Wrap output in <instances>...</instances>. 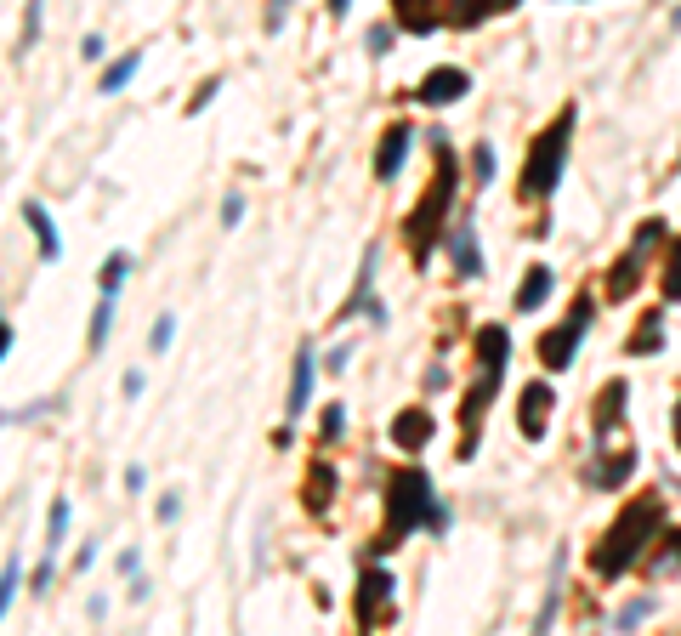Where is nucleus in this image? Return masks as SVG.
<instances>
[{"label": "nucleus", "instance_id": "nucleus-42", "mask_svg": "<svg viewBox=\"0 0 681 636\" xmlns=\"http://www.w3.org/2000/svg\"><path fill=\"white\" fill-rule=\"evenodd\" d=\"M670 432H676V449H681V404H676V421H670Z\"/></svg>", "mask_w": 681, "mask_h": 636}, {"label": "nucleus", "instance_id": "nucleus-40", "mask_svg": "<svg viewBox=\"0 0 681 636\" xmlns=\"http://www.w3.org/2000/svg\"><path fill=\"white\" fill-rule=\"evenodd\" d=\"M12 353V324H6V318H0V358Z\"/></svg>", "mask_w": 681, "mask_h": 636}, {"label": "nucleus", "instance_id": "nucleus-4", "mask_svg": "<svg viewBox=\"0 0 681 636\" xmlns=\"http://www.w3.org/2000/svg\"><path fill=\"white\" fill-rule=\"evenodd\" d=\"M568 142H574V103L557 108V120L534 137V148H528V159H523V177H517V199L540 205V199L557 194L562 165H568Z\"/></svg>", "mask_w": 681, "mask_h": 636}, {"label": "nucleus", "instance_id": "nucleus-16", "mask_svg": "<svg viewBox=\"0 0 681 636\" xmlns=\"http://www.w3.org/2000/svg\"><path fill=\"white\" fill-rule=\"evenodd\" d=\"M506 358H511V336L500 324H483L477 330V364H483V375H506Z\"/></svg>", "mask_w": 681, "mask_h": 636}, {"label": "nucleus", "instance_id": "nucleus-30", "mask_svg": "<svg viewBox=\"0 0 681 636\" xmlns=\"http://www.w3.org/2000/svg\"><path fill=\"white\" fill-rule=\"evenodd\" d=\"M18 580H23V563L12 557V563L0 568V619H6V608H12V597H18Z\"/></svg>", "mask_w": 681, "mask_h": 636}, {"label": "nucleus", "instance_id": "nucleus-14", "mask_svg": "<svg viewBox=\"0 0 681 636\" xmlns=\"http://www.w3.org/2000/svg\"><path fill=\"white\" fill-rule=\"evenodd\" d=\"M449 256H454V273H460V279H483V245H477L472 222H460V228L449 233Z\"/></svg>", "mask_w": 681, "mask_h": 636}, {"label": "nucleus", "instance_id": "nucleus-31", "mask_svg": "<svg viewBox=\"0 0 681 636\" xmlns=\"http://www.w3.org/2000/svg\"><path fill=\"white\" fill-rule=\"evenodd\" d=\"M369 57H381V52H392V40H398V23H375V29H369Z\"/></svg>", "mask_w": 681, "mask_h": 636}, {"label": "nucleus", "instance_id": "nucleus-41", "mask_svg": "<svg viewBox=\"0 0 681 636\" xmlns=\"http://www.w3.org/2000/svg\"><path fill=\"white\" fill-rule=\"evenodd\" d=\"M324 6H330V18H347L352 12V0H324Z\"/></svg>", "mask_w": 681, "mask_h": 636}, {"label": "nucleus", "instance_id": "nucleus-36", "mask_svg": "<svg viewBox=\"0 0 681 636\" xmlns=\"http://www.w3.org/2000/svg\"><path fill=\"white\" fill-rule=\"evenodd\" d=\"M216 86H222V80H205V86L193 91V97H188V114H199V108H205L210 97H216Z\"/></svg>", "mask_w": 681, "mask_h": 636}, {"label": "nucleus", "instance_id": "nucleus-35", "mask_svg": "<svg viewBox=\"0 0 681 636\" xmlns=\"http://www.w3.org/2000/svg\"><path fill=\"white\" fill-rule=\"evenodd\" d=\"M284 12H290V0H267V35L284 29Z\"/></svg>", "mask_w": 681, "mask_h": 636}, {"label": "nucleus", "instance_id": "nucleus-19", "mask_svg": "<svg viewBox=\"0 0 681 636\" xmlns=\"http://www.w3.org/2000/svg\"><path fill=\"white\" fill-rule=\"evenodd\" d=\"M551 267H528V279L517 284V313H540L545 307V296H551Z\"/></svg>", "mask_w": 681, "mask_h": 636}, {"label": "nucleus", "instance_id": "nucleus-5", "mask_svg": "<svg viewBox=\"0 0 681 636\" xmlns=\"http://www.w3.org/2000/svg\"><path fill=\"white\" fill-rule=\"evenodd\" d=\"M585 330H591V296H579L574 313L562 318L557 330H545V336H540V364H545V370H551V375L568 370L574 353H579V341H585Z\"/></svg>", "mask_w": 681, "mask_h": 636}, {"label": "nucleus", "instance_id": "nucleus-9", "mask_svg": "<svg viewBox=\"0 0 681 636\" xmlns=\"http://www.w3.org/2000/svg\"><path fill=\"white\" fill-rule=\"evenodd\" d=\"M551 387L545 381H528L523 387V404H517V426H523V438H545V426H551Z\"/></svg>", "mask_w": 681, "mask_h": 636}, {"label": "nucleus", "instance_id": "nucleus-26", "mask_svg": "<svg viewBox=\"0 0 681 636\" xmlns=\"http://www.w3.org/2000/svg\"><path fill=\"white\" fill-rule=\"evenodd\" d=\"M171 341H176V313H159L154 330H148V353L165 358V353H171Z\"/></svg>", "mask_w": 681, "mask_h": 636}, {"label": "nucleus", "instance_id": "nucleus-39", "mask_svg": "<svg viewBox=\"0 0 681 636\" xmlns=\"http://www.w3.org/2000/svg\"><path fill=\"white\" fill-rule=\"evenodd\" d=\"M142 387H148V381H142V370L125 375V398H142Z\"/></svg>", "mask_w": 681, "mask_h": 636}, {"label": "nucleus", "instance_id": "nucleus-21", "mask_svg": "<svg viewBox=\"0 0 681 636\" xmlns=\"http://www.w3.org/2000/svg\"><path fill=\"white\" fill-rule=\"evenodd\" d=\"M69 540V500H52V517H46V557H57Z\"/></svg>", "mask_w": 681, "mask_h": 636}, {"label": "nucleus", "instance_id": "nucleus-12", "mask_svg": "<svg viewBox=\"0 0 681 636\" xmlns=\"http://www.w3.org/2000/svg\"><path fill=\"white\" fill-rule=\"evenodd\" d=\"M403 159H409V125L392 120V125H386V137L375 142V177L392 182V177L403 171Z\"/></svg>", "mask_w": 681, "mask_h": 636}, {"label": "nucleus", "instance_id": "nucleus-1", "mask_svg": "<svg viewBox=\"0 0 681 636\" xmlns=\"http://www.w3.org/2000/svg\"><path fill=\"white\" fill-rule=\"evenodd\" d=\"M659 523H664V500L659 495H642V500H630L625 512L613 517V529L596 540L591 551V568H596V580H619L636 557L647 551V540H659Z\"/></svg>", "mask_w": 681, "mask_h": 636}, {"label": "nucleus", "instance_id": "nucleus-7", "mask_svg": "<svg viewBox=\"0 0 681 636\" xmlns=\"http://www.w3.org/2000/svg\"><path fill=\"white\" fill-rule=\"evenodd\" d=\"M392 574H386V568H364V580H358V602H352V619H358V625H381V614H392Z\"/></svg>", "mask_w": 681, "mask_h": 636}, {"label": "nucleus", "instance_id": "nucleus-37", "mask_svg": "<svg viewBox=\"0 0 681 636\" xmlns=\"http://www.w3.org/2000/svg\"><path fill=\"white\" fill-rule=\"evenodd\" d=\"M653 614V597H642V602H630L625 614H619V625H636V619H647Z\"/></svg>", "mask_w": 681, "mask_h": 636}, {"label": "nucleus", "instance_id": "nucleus-34", "mask_svg": "<svg viewBox=\"0 0 681 636\" xmlns=\"http://www.w3.org/2000/svg\"><path fill=\"white\" fill-rule=\"evenodd\" d=\"M239 216H245V194H227L222 199V228H239Z\"/></svg>", "mask_w": 681, "mask_h": 636}, {"label": "nucleus", "instance_id": "nucleus-15", "mask_svg": "<svg viewBox=\"0 0 681 636\" xmlns=\"http://www.w3.org/2000/svg\"><path fill=\"white\" fill-rule=\"evenodd\" d=\"M23 222H29V228H35V239H40V262H57V256H63V239H57L52 211H46L40 199H23Z\"/></svg>", "mask_w": 681, "mask_h": 636}, {"label": "nucleus", "instance_id": "nucleus-22", "mask_svg": "<svg viewBox=\"0 0 681 636\" xmlns=\"http://www.w3.org/2000/svg\"><path fill=\"white\" fill-rule=\"evenodd\" d=\"M659 290H664V301H681V239H670V256L659 267Z\"/></svg>", "mask_w": 681, "mask_h": 636}, {"label": "nucleus", "instance_id": "nucleus-28", "mask_svg": "<svg viewBox=\"0 0 681 636\" xmlns=\"http://www.w3.org/2000/svg\"><path fill=\"white\" fill-rule=\"evenodd\" d=\"M330 466H313V477H307V506H313V512H324V506H330Z\"/></svg>", "mask_w": 681, "mask_h": 636}, {"label": "nucleus", "instance_id": "nucleus-24", "mask_svg": "<svg viewBox=\"0 0 681 636\" xmlns=\"http://www.w3.org/2000/svg\"><path fill=\"white\" fill-rule=\"evenodd\" d=\"M125 273H131V256H125V250H108V256H103V273H97V284H103V290H114V296H120Z\"/></svg>", "mask_w": 681, "mask_h": 636}, {"label": "nucleus", "instance_id": "nucleus-27", "mask_svg": "<svg viewBox=\"0 0 681 636\" xmlns=\"http://www.w3.org/2000/svg\"><path fill=\"white\" fill-rule=\"evenodd\" d=\"M40 23H46V0H29V6H23V40H18V52H35Z\"/></svg>", "mask_w": 681, "mask_h": 636}, {"label": "nucleus", "instance_id": "nucleus-2", "mask_svg": "<svg viewBox=\"0 0 681 636\" xmlns=\"http://www.w3.org/2000/svg\"><path fill=\"white\" fill-rule=\"evenodd\" d=\"M449 517L437 506L432 495V477L420 472V466H398V472L386 477V529H381V551L403 546L415 529H443Z\"/></svg>", "mask_w": 681, "mask_h": 636}, {"label": "nucleus", "instance_id": "nucleus-11", "mask_svg": "<svg viewBox=\"0 0 681 636\" xmlns=\"http://www.w3.org/2000/svg\"><path fill=\"white\" fill-rule=\"evenodd\" d=\"M386 6H392V23H398L403 35H432L437 23H443L437 0H386Z\"/></svg>", "mask_w": 681, "mask_h": 636}, {"label": "nucleus", "instance_id": "nucleus-29", "mask_svg": "<svg viewBox=\"0 0 681 636\" xmlns=\"http://www.w3.org/2000/svg\"><path fill=\"white\" fill-rule=\"evenodd\" d=\"M653 568H659V574L681 568V529H670L664 534V546H653Z\"/></svg>", "mask_w": 681, "mask_h": 636}, {"label": "nucleus", "instance_id": "nucleus-20", "mask_svg": "<svg viewBox=\"0 0 681 636\" xmlns=\"http://www.w3.org/2000/svg\"><path fill=\"white\" fill-rule=\"evenodd\" d=\"M137 69H142V52H125V57H114V63H108V69H103V80H97V91H108V97H114V91H125V86H131V80H137Z\"/></svg>", "mask_w": 681, "mask_h": 636}, {"label": "nucleus", "instance_id": "nucleus-25", "mask_svg": "<svg viewBox=\"0 0 681 636\" xmlns=\"http://www.w3.org/2000/svg\"><path fill=\"white\" fill-rule=\"evenodd\" d=\"M108 324H114V290H103V301H97V313H91V353H97V347H103L108 341Z\"/></svg>", "mask_w": 681, "mask_h": 636}, {"label": "nucleus", "instance_id": "nucleus-10", "mask_svg": "<svg viewBox=\"0 0 681 636\" xmlns=\"http://www.w3.org/2000/svg\"><path fill=\"white\" fill-rule=\"evenodd\" d=\"M375 262H381V245L364 250V267H358V290H352V301L341 307V318L364 313V318H386V307L375 301Z\"/></svg>", "mask_w": 681, "mask_h": 636}, {"label": "nucleus", "instance_id": "nucleus-17", "mask_svg": "<svg viewBox=\"0 0 681 636\" xmlns=\"http://www.w3.org/2000/svg\"><path fill=\"white\" fill-rule=\"evenodd\" d=\"M313 375H318L313 347H301V353H296V375H290V404H284V409H290V421L313 409Z\"/></svg>", "mask_w": 681, "mask_h": 636}, {"label": "nucleus", "instance_id": "nucleus-33", "mask_svg": "<svg viewBox=\"0 0 681 636\" xmlns=\"http://www.w3.org/2000/svg\"><path fill=\"white\" fill-rule=\"evenodd\" d=\"M341 432H347V409H341V404H330V409H324V443H330V438H341Z\"/></svg>", "mask_w": 681, "mask_h": 636}, {"label": "nucleus", "instance_id": "nucleus-32", "mask_svg": "<svg viewBox=\"0 0 681 636\" xmlns=\"http://www.w3.org/2000/svg\"><path fill=\"white\" fill-rule=\"evenodd\" d=\"M472 171H477V188H489V182H494V148H489V142H477Z\"/></svg>", "mask_w": 681, "mask_h": 636}, {"label": "nucleus", "instance_id": "nucleus-38", "mask_svg": "<svg viewBox=\"0 0 681 636\" xmlns=\"http://www.w3.org/2000/svg\"><path fill=\"white\" fill-rule=\"evenodd\" d=\"M80 52L97 63V57H108V40H103V35H86V40H80Z\"/></svg>", "mask_w": 681, "mask_h": 636}, {"label": "nucleus", "instance_id": "nucleus-13", "mask_svg": "<svg viewBox=\"0 0 681 636\" xmlns=\"http://www.w3.org/2000/svg\"><path fill=\"white\" fill-rule=\"evenodd\" d=\"M523 0H449V12H443V23H454V29H477V23L500 18V12H517Z\"/></svg>", "mask_w": 681, "mask_h": 636}, {"label": "nucleus", "instance_id": "nucleus-3", "mask_svg": "<svg viewBox=\"0 0 681 636\" xmlns=\"http://www.w3.org/2000/svg\"><path fill=\"white\" fill-rule=\"evenodd\" d=\"M432 148H437V177H432V188L420 194V205L409 211V222H403V239H409V256H415L420 267L432 262V245L443 239V216H449V205H454V188H460V177H454V154H449V137L437 131L432 137Z\"/></svg>", "mask_w": 681, "mask_h": 636}, {"label": "nucleus", "instance_id": "nucleus-6", "mask_svg": "<svg viewBox=\"0 0 681 636\" xmlns=\"http://www.w3.org/2000/svg\"><path fill=\"white\" fill-rule=\"evenodd\" d=\"M659 239H664V222H659V216H647L642 228H636V239H630V250L613 262V273H608V296H613V301H625L630 290L642 284V273H647L642 262H647V250L659 245Z\"/></svg>", "mask_w": 681, "mask_h": 636}, {"label": "nucleus", "instance_id": "nucleus-8", "mask_svg": "<svg viewBox=\"0 0 681 636\" xmlns=\"http://www.w3.org/2000/svg\"><path fill=\"white\" fill-rule=\"evenodd\" d=\"M466 86H472V74L454 69V63H443V69H432V74H426V80L415 86V103H426V108H449V103H460V97H466Z\"/></svg>", "mask_w": 681, "mask_h": 636}, {"label": "nucleus", "instance_id": "nucleus-18", "mask_svg": "<svg viewBox=\"0 0 681 636\" xmlns=\"http://www.w3.org/2000/svg\"><path fill=\"white\" fill-rule=\"evenodd\" d=\"M392 438H398V449H420V443L432 438V409H403L398 421H392Z\"/></svg>", "mask_w": 681, "mask_h": 636}, {"label": "nucleus", "instance_id": "nucleus-23", "mask_svg": "<svg viewBox=\"0 0 681 636\" xmlns=\"http://www.w3.org/2000/svg\"><path fill=\"white\" fill-rule=\"evenodd\" d=\"M653 347H664V318L659 313H642L636 336H630V353H653Z\"/></svg>", "mask_w": 681, "mask_h": 636}]
</instances>
